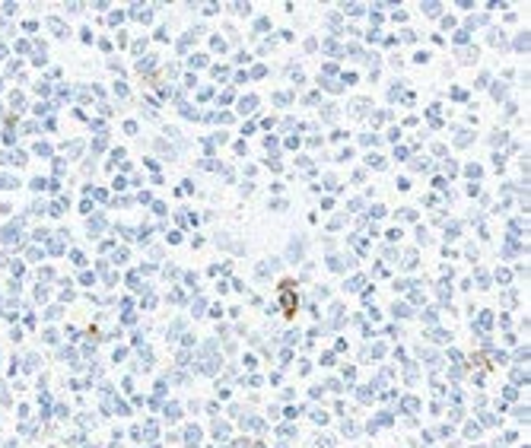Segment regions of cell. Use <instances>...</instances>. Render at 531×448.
<instances>
[{
  "label": "cell",
  "mask_w": 531,
  "mask_h": 448,
  "mask_svg": "<svg viewBox=\"0 0 531 448\" xmlns=\"http://www.w3.org/2000/svg\"><path fill=\"white\" fill-rule=\"evenodd\" d=\"M153 67H156V57H147V61H140V73H150Z\"/></svg>",
  "instance_id": "cell-1"
},
{
  "label": "cell",
  "mask_w": 531,
  "mask_h": 448,
  "mask_svg": "<svg viewBox=\"0 0 531 448\" xmlns=\"http://www.w3.org/2000/svg\"><path fill=\"white\" fill-rule=\"evenodd\" d=\"M515 48H518V51H528V32H522V35L515 39Z\"/></svg>",
  "instance_id": "cell-2"
},
{
  "label": "cell",
  "mask_w": 531,
  "mask_h": 448,
  "mask_svg": "<svg viewBox=\"0 0 531 448\" xmlns=\"http://www.w3.org/2000/svg\"><path fill=\"white\" fill-rule=\"evenodd\" d=\"M239 108H242V111H252V108H255V99H252V96H249V99H242Z\"/></svg>",
  "instance_id": "cell-3"
},
{
  "label": "cell",
  "mask_w": 531,
  "mask_h": 448,
  "mask_svg": "<svg viewBox=\"0 0 531 448\" xmlns=\"http://www.w3.org/2000/svg\"><path fill=\"white\" fill-rule=\"evenodd\" d=\"M506 39H503V32H490V45H503Z\"/></svg>",
  "instance_id": "cell-4"
},
{
  "label": "cell",
  "mask_w": 531,
  "mask_h": 448,
  "mask_svg": "<svg viewBox=\"0 0 531 448\" xmlns=\"http://www.w3.org/2000/svg\"><path fill=\"white\" fill-rule=\"evenodd\" d=\"M503 96H506V86L497 83V86H493V99H503Z\"/></svg>",
  "instance_id": "cell-5"
},
{
  "label": "cell",
  "mask_w": 531,
  "mask_h": 448,
  "mask_svg": "<svg viewBox=\"0 0 531 448\" xmlns=\"http://www.w3.org/2000/svg\"><path fill=\"white\" fill-rule=\"evenodd\" d=\"M503 140H506V134H493V137H490V143H493V146H500Z\"/></svg>",
  "instance_id": "cell-6"
}]
</instances>
